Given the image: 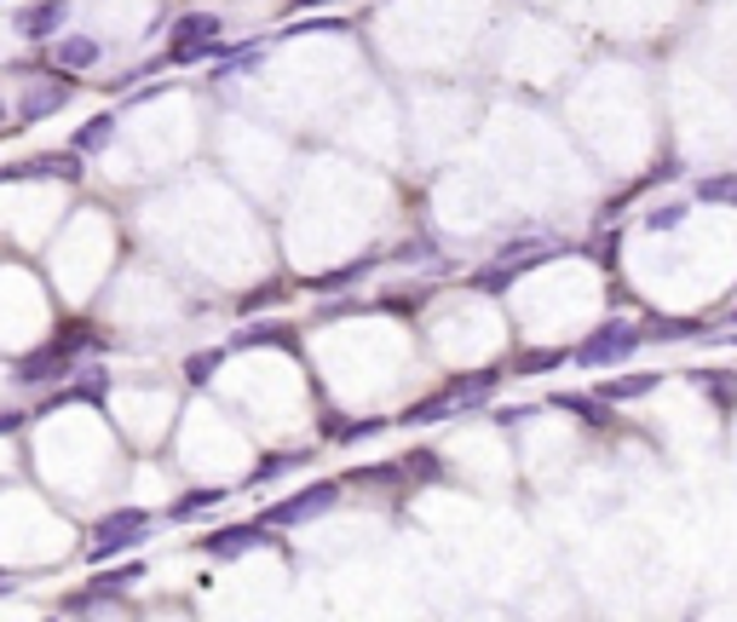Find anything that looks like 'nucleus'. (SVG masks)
<instances>
[{"instance_id":"obj_10","label":"nucleus","mask_w":737,"mask_h":622,"mask_svg":"<svg viewBox=\"0 0 737 622\" xmlns=\"http://www.w3.org/2000/svg\"><path fill=\"white\" fill-rule=\"evenodd\" d=\"M490 392H496V375H473L467 387H449L444 398H433V404H421L415 415H421V420H438V415H456V410H473V404H484Z\"/></svg>"},{"instance_id":"obj_12","label":"nucleus","mask_w":737,"mask_h":622,"mask_svg":"<svg viewBox=\"0 0 737 622\" xmlns=\"http://www.w3.org/2000/svg\"><path fill=\"white\" fill-rule=\"evenodd\" d=\"M64 98H70V87H64V82H40V93L17 105V115H24V122H40V115H52L58 105H64Z\"/></svg>"},{"instance_id":"obj_4","label":"nucleus","mask_w":737,"mask_h":622,"mask_svg":"<svg viewBox=\"0 0 737 622\" xmlns=\"http://www.w3.org/2000/svg\"><path fill=\"white\" fill-rule=\"evenodd\" d=\"M640 334H645V329H633V324H605L600 334H588L582 346H577V364H582V369L617 364V357H628L633 346H640Z\"/></svg>"},{"instance_id":"obj_5","label":"nucleus","mask_w":737,"mask_h":622,"mask_svg":"<svg viewBox=\"0 0 737 622\" xmlns=\"http://www.w3.org/2000/svg\"><path fill=\"white\" fill-rule=\"evenodd\" d=\"M340 501V485H305L300 496H289L282 508L265 513V525H277V530H289V525H305V519H317V513H329Z\"/></svg>"},{"instance_id":"obj_11","label":"nucleus","mask_w":737,"mask_h":622,"mask_svg":"<svg viewBox=\"0 0 737 622\" xmlns=\"http://www.w3.org/2000/svg\"><path fill=\"white\" fill-rule=\"evenodd\" d=\"M110 138H116V115H93V122H81V133L70 138V150L98 156V150H110Z\"/></svg>"},{"instance_id":"obj_2","label":"nucleus","mask_w":737,"mask_h":622,"mask_svg":"<svg viewBox=\"0 0 737 622\" xmlns=\"http://www.w3.org/2000/svg\"><path fill=\"white\" fill-rule=\"evenodd\" d=\"M145 536H150V513H145V508H116V513H105V519L93 525L87 559H93V565H98V559H116V553L138 548Z\"/></svg>"},{"instance_id":"obj_15","label":"nucleus","mask_w":737,"mask_h":622,"mask_svg":"<svg viewBox=\"0 0 737 622\" xmlns=\"http://www.w3.org/2000/svg\"><path fill=\"white\" fill-rule=\"evenodd\" d=\"M214 369H219V352H196L191 364H184V375H191V380H208Z\"/></svg>"},{"instance_id":"obj_16","label":"nucleus","mask_w":737,"mask_h":622,"mask_svg":"<svg viewBox=\"0 0 737 622\" xmlns=\"http://www.w3.org/2000/svg\"><path fill=\"white\" fill-rule=\"evenodd\" d=\"M24 420H35V410H7V415H0V432H17Z\"/></svg>"},{"instance_id":"obj_8","label":"nucleus","mask_w":737,"mask_h":622,"mask_svg":"<svg viewBox=\"0 0 737 622\" xmlns=\"http://www.w3.org/2000/svg\"><path fill=\"white\" fill-rule=\"evenodd\" d=\"M52 64L64 75H87L105 64V41H93V35H58L52 41Z\"/></svg>"},{"instance_id":"obj_1","label":"nucleus","mask_w":737,"mask_h":622,"mask_svg":"<svg viewBox=\"0 0 737 622\" xmlns=\"http://www.w3.org/2000/svg\"><path fill=\"white\" fill-rule=\"evenodd\" d=\"M98 352V329L93 324H64L47 346H35L24 364H12L17 387H52V380H70V369H81V357Z\"/></svg>"},{"instance_id":"obj_14","label":"nucleus","mask_w":737,"mask_h":622,"mask_svg":"<svg viewBox=\"0 0 737 622\" xmlns=\"http://www.w3.org/2000/svg\"><path fill=\"white\" fill-rule=\"evenodd\" d=\"M651 387V375H628V380H611L605 398H633V392H645Z\"/></svg>"},{"instance_id":"obj_7","label":"nucleus","mask_w":737,"mask_h":622,"mask_svg":"<svg viewBox=\"0 0 737 622\" xmlns=\"http://www.w3.org/2000/svg\"><path fill=\"white\" fill-rule=\"evenodd\" d=\"M17 179H81V156L52 150V156H24V162L0 168V185H17Z\"/></svg>"},{"instance_id":"obj_3","label":"nucleus","mask_w":737,"mask_h":622,"mask_svg":"<svg viewBox=\"0 0 737 622\" xmlns=\"http://www.w3.org/2000/svg\"><path fill=\"white\" fill-rule=\"evenodd\" d=\"M138 576H145V565H121V571H105V576H93V582H87V588H81V594H70V599H64V606H58V611H64V617H87V611H98V606H110L116 594H128Z\"/></svg>"},{"instance_id":"obj_9","label":"nucleus","mask_w":737,"mask_h":622,"mask_svg":"<svg viewBox=\"0 0 737 622\" xmlns=\"http://www.w3.org/2000/svg\"><path fill=\"white\" fill-rule=\"evenodd\" d=\"M70 7L75 0H35V7L17 12V35H24V41H52V35L64 29Z\"/></svg>"},{"instance_id":"obj_18","label":"nucleus","mask_w":737,"mask_h":622,"mask_svg":"<svg viewBox=\"0 0 737 622\" xmlns=\"http://www.w3.org/2000/svg\"><path fill=\"white\" fill-rule=\"evenodd\" d=\"M732 317H737V312H732Z\"/></svg>"},{"instance_id":"obj_17","label":"nucleus","mask_w":737,"mask_h":622,"mask_svg":"<svg viewBox=\"0 0 737 622\" xmlns=\"http://www.w3.org/2000/svg\"><path fill=\"white\" fill-rule=\"evenodd\" d=\"M0 127H7V98H0Z\"/></svg>"},{"instance_id":"obj_6","label":"nucleus","mask_w":737,"mask_h":622,"mask_svg":"<svg viewBox=\"0 0 737 622\" xmlns=\"http://www.w3.org/2000/svg\"><path fill=\"white\" fill-rule=\"evenodd\" d=\"M254 548H277L271 525H225V530L202 536V553H214V559H242V553H254Z\"/></svg>"},{"instance_id":"obj_13","label":"nucleus","mask_w":737,"mask_h":622,"mask_svg":"<svg viewBox=\"0 0 737 622\" xmlns=\"http://www.w3.org/2000/svg\"><path fill=\"white\" fill-rule=\"evenodd\" d=\"M214 501H225V490H191L184 501H173V519H196V513H208Z\"/></svg>"}]
</instances>
